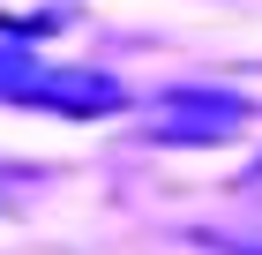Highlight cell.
<instances>
[{
    "label": "cell",
    "mask_w": 262,
    "mask_h": 255,
    "mask_svg": "<svg viewBox=\"0 0 262 255\" xmlns=\"http://www.w3.org/2000/svg\"><path fill=\"white\" fill-rule=\"evenodd\" d=\"M255 120V105L240 90H217V83H172L150 98V120L142 135L150 143H180V150H210V143H232Z\"/></svg>",
    "instance_id": "1"
},
{
    "label": "cell",
    "mask_w": 262,
    "mask_h": 255,
    "mask_svg": "<svg viewBox=\"0 0 262 255\" xmlns=\"http://www.w3.org/2000/svg\"><path fill=\"white\" fill-rule=\"evenodd\" d=\"M8 105H38L53 120H98V113H120L127 105V83L105 75V68H60V60H30L15 83H8Z\"/></svg>",
    "instance_id": "2"
},
{
    "label": "cell",
    "mask_w": 262,
    "mask_h": 255,
    "mask_svg": "<svg viewBox=\"0 0 262 255\" xmlns=\"http://www.w3.org/2000/svg\"><path fill=\"white\" fill-rule=\"evenodd\" d=\"M23 68H30V53H0V98H8V83H15Z\"/></svg>",
    "instance_id": "3"
},
{
    "label": "cell",
    "mask_w": 262,
    "mask_h": 255,
    "mask_svg": "<svg viewBox=\"0 0 262 255\" xmlns=\"http://www.w3.org/2000/svg\"><path fill=\"white\" fill-rule=\"evenodd\" d=\"M247 188H262V158H255V165H247Z\"/></svg>",
    "instance_id": "4"
}]
</instances>
